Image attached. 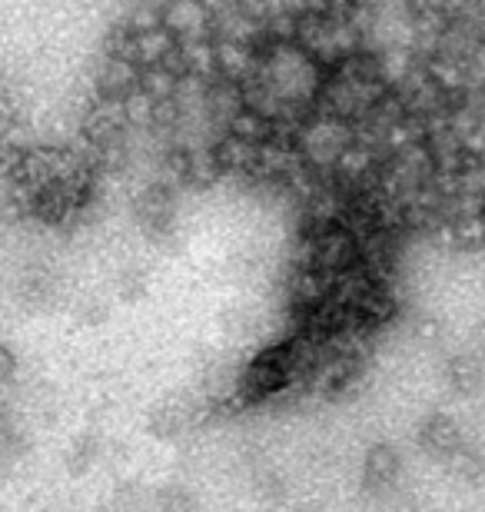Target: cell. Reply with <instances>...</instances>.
<instances>
[{
	"mask_svg": "<svg viewBox=\"0 0 485 512\" xmlns=\"http://www.w3.org/2000/svg\"><path fill=\"white\" fill-rule=\"evenodd\" d=\"M153 503L160 509H193V499H190V493H183V489H163Z\"/></svg>",
	"mask_w": 485,
	"mask_h": 512,
	"instance_id": "13",
	"label": "cell"
},
{
	"mask_svg": "<svg viewBox=\"0 0 485 512\" xmlns=\"http://www.w3.org/2000/svg\"><path fill=\"white\" fill-rule=\"evenodd\" d=\"M353 4H356V7H369V10H373V7L383 4V0H353Z\"/></svg>",
	"mask_w": 485,
	"mask_h": 512,
	"instance_id": "17",
	"label": "cell"
},
{
	"mask_svg": "<svg viewBox=\"0 0 485 512\" xmlns=\"http://www.w3.org/2000/svg\"><path fill=\"white\" fill-rule=\"evenodd\" d=\"M107 456V443L97 433H84L74 439V446L67 449V473L70 476H84L97 459Z\"/></svg>",
	"mask_w": 485,
	"mask_h": 512,
	"instance_id": "9",
	"label": "cell"
},
{
	"mask_svg": "<svg viewBox=\"0 0 485 512\" xmlns=\"http://www.w3.org/2000/svg\"><path fill=\"white\" fill-rule=\"evenodd\" d=\"M482 360L476 353H456L446 363V380L452 386V393L459 396H472L482 386Z\"/></svg>",
	"mask_w": 485,
	"mask_h": 512,
	"instance_id": "8",
	"label": "cell"
},
{
	"mask_svg": "<svg viewBox=\"0 0 485 512\" xmlns=\"http://www.w3.org/2000/svg\"><path fill=\"white\" fill-rule=\"evenodd\" d=\"M412 333H416L419 340H436V336H439V323L429 320V316H422V320H416V326H412Z\"/></svg>",
	"mask_w": 485,
	"mask_h": 512,
	"instance_id": "16",
	"label": "cell"
},
{
	"mask_svg": "<svg viewBox=\"0 0 485 512\" xmlns=\"http://www.w3.org/2000/svg\"><path fill=\"white\" fill-rule=\"evenodd\" d=\"M446 466H449L452 476L462 479V483H479V479L485 476V459L476 453V449H469L466 443L446 459Z\"/></svg>",
	"mask_w": 485,
	"mask_h": 512,
	"instance_id": "10",
	"label": "cell"
},
{
	"mask_svg": "<svg viewBox=\"0 0 485 512\" xmlns=\"http://www.w3.org/2000/svg\"><path fill=\"white\" fill-rule=\"evenodd\" d=\"M17 376V356L10 346L0 343V383H10Z\"/></svg>",
	"mask_w": 485,
	"mask_h": 512,
	"instance_id": "14",
	"label": "cell"
},
{
	"mask_svg": "<svg viewBox=\"0 0 485 512\" xmlns=\"http://www.w3.org/2000/svg\"><path fill=\"white\" fill-rule=\"evenodd\" d=\"M399 473H402V459L392 446L379 443L366 453V463H363L366 489H373V493H389V489L399 483Z\"/></svg>",
	"mask_w": 485,
	"mask_h": 512,
	"instance_id": "6",
	"label": "cell"
},
{
	"mask_svg": "<svg viewBox=\"0 0 485 512\" xmlns=\"http://www.w3.org/2000/svg\"><path fill=\"white\" fill-rule=\"evenodd\" d=\"M80 320H84L87 326H100L103 320H107V306L103 303H84V310H80Z\"/></svg>",
	"mask_w": 485,
	"mask_h": 512,
	"instance_id": "15",
	"label": "cell"
},
{
	"mask_svg": "<svg viewBox=\"0 0 485 512\" xmlns=\"http://www.w3.org/2000/svg\"><path fill=\"white\" fill-rule=\"evenodd\" d=\"M57 293H60V283H57L54 270H47V266H30V270H24V276L17 280L20 303H27L30 310L50 306L57 300Z\"/></svg>",
	"mask_w": 485,
	"mask_h": 512,
	"instance_id": "7",
	"label": "cell"
},
{
	"mask_svg": "<svg viewBox=\"0 0 485 512\" xmlns=\"http://www.w3.org/2000/svg\"><path fill=\"white\" fill-rule=\"evenodd\" d=\"M163 24L177 40L213 37V10L203 0H167L163 4Z\"/></svg>",
	"mask_w": 485,
	"mask_h": 512,
	"instance_id": "4",
	"label": "cell"
},
{
	"mask_svg": "<svg viewBox=\"0 0 485 512\" xmlns=\"http://www.w3.org/2000/svg\"><path fill=\"white\" fill-rule=\"evenodd\" d=\"M133 217H137V227L147 240L170 243L177 237V187L163 180L147 183L133 197Z\"/></svg>",
	"mask_w": 485,
	"mask_h": 512,
	"instance_id": "1",
	"label": "cell"
},
{
	"mask_svg": "<svg viewBox=\"0 0 485 512\" xmlns=\"http://www.w3.org/2000/svg\"><path fill=\"white\" fill-rule=\"evenodd\" d=\"M476 97H479V107H482V114H485V84L476 90Z\"/></svg>",
	"mask_w": 485,
	"mask_h": 512,
	"instance_id": "18",
	"label": "cell"
},
{
	"mask_svg": "<svg viewBox=\"0 0 485 512\" xmlns=\"http://www.w3.org/2000/svg\"><path fill=\"white\" fill-rule=\"evenodd\" d=\"M462 443H466V439H462V426L446 413H432L426 416V423L419 426V446L426 449L429 456L442 459V463H446Z\"/></svg>",
	"mask_w": 485,
	"mask_h": 512,
	"instance_id": "5",
	"label": "cell"
},
{
	"mask_svg": "<svg viewBox=\"0 0 485 512\" xmlns=\"http://www.w3.org/2000/svg\"><path fill=\"white\" fill-rule=\"evenodd\" d=\"M80 133H84L87 147H113V143H127L130 140V117L123 100L110 97H94V104L84 110L80 120Z\"/></svg>",
	"mask_w": 485,
	"mask_h": 512,
	"instance_id": "2",
	"label": "cell"
},
{
	"mask_svg": "<svg viewBox=\"0 0 485 512\" xmlns=\"http://www.w3.org/2000/svg\"><path fill=\"white\" fill-rule=\"evenodd\" d=\"M147 293H150V276H147V270H127L117 280V296H120V300L137 303Z\"/></svg>",
	"mask_w": 485,
	"mask_h": 512,
	"instance_id": "12",
	"label": "cell"
},
{
	"mask_svg": "<svg viewBox=\"0 0 485 512\" xmlns=\"http://www.w3.org/2000/svg\"><path fill=\"white\" fill-rule=\"evenodd\" d=\"M140 80H143V67L133 57L103 54L94 74V87H97V97L127 100L133 90H140Z\"/></svg>",
	"mask_w": 485,
	"mask_h": 512,
	"instance_id": "3",
	"label": "cell"
},
{
	"mask_svg": "<svg viewBox=\"0 0 485 512\" xmlns=\"http://www.w3.org/2000/svg\"><path fill=\"white\" fill-rule=\"evenodd\" d=\"M27 449V439L20 433L14 413L7 406H0V459H14Z\"/></svg>",
	"mask_w": 485,
	"mask_h": 512,
	"instance_id": "11",
	"label": "cell"
}]
</instances>
